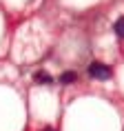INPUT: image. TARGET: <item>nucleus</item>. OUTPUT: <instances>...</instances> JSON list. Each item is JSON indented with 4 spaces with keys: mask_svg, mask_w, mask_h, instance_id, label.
Returning <instances> with one entry per match:
<instances>
[{
    "mask_svg": "<svg viewBox=\"0 0 124 131\" xmlns=\"http://www.w3.org/2000/svg\"><path fill=\"white\" fill-rule=\"evenodd\" d=\"M113 29H115L117 38H124V16H122V18H117V20H115V25H113Z\"/></svg>",
    "mask_w": 124,
    "mask_h": 131,
    "instance_id": "obj_4",
    "label": "nucleus"
},
{
    "mask_svg": "<svg viewBox=\"0 0 124 131\" xmlns=\"http://www.w3.org/2000/svg\"><path fill=\"white\" fill-rule=\"evenodd\" d=\"M86 73H89L91 78H95V80H109L111 78V67L95 60V62H91L89 67H86Z\"/></svg>",
    "mask_w": 124,
    "mask_h": 131,
    "instance_id": "obj_1",
    "label": "nucleus"
},
{
    "mask_svg": "<svg viewBox=\"0 0 124 131\" xmlns=\"http://www.w3.org/2000/svg\"><path fill=\"white\" fill-rule=\"evenodd\" d=\"M76 80H78V73H76V71H64V73L60 76V82L62 84H73Z\"/></svg>",
    "mask_w": 124,
    "mask_h": 131,
    "instance_id": "obj_3",
    "label": "nucleus"
},
{
    "mask_svg": "<svg viewBox=\"0 0 124 131\" xmlns=\"http://www.w3.org/2000/svg\"><path fill=\"white\" fill-rule=\"evenodd\" d=\"M42 131H55V129H51V127H44V129H42Z\"/></svg>",
    "mask_w": 124,
    "mask_h": 131,
    "instance_id": "obj_5",
    "label": "nucleus"
},
{
    "mask_svg": "<svg viewBox=\"0 0 124 131\" xmlns=\"http://www.w3.org/2000/svg\"><path fill=\"white\" fill-rule=\"evenodd\" d=\"M33 80L38 84H51V82H53V78L49 76L47 71H35V73H33Z\"/></svg>",
    "mask_w": 124,
    "mask_h": 131,
    "instance_id": "obj_2",
    "label": "nucleus"
}]
</instances>
